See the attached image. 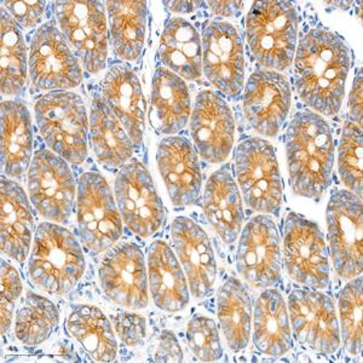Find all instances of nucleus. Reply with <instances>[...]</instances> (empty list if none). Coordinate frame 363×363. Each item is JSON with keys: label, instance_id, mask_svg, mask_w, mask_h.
I'll return each mask as SVG.
<instances>
[{"label": "nucleus", "instance_id": "1", "mask_svg": "<svg viewBox=\"0 0 363 363\" xmlns=\"http://www.w3.org/2000/svg\"><path fill=\"white\" fill-rule=\"evenodd\" d=\"M350 51L327 29H310L294 54V84L301 101L320 116H335L345 97Z\"/></svg>", "mask_w": 363, "mask_h": 363}, {"label": "nucleus", "instance_id": "2", "mask_svg": "<svg viewBox=\"0 0 363 363\" xmlns=\"http://www.w3.org/2000/svg\"><path fill=\"white\" fill-rule=\"evenodd\" d=\"M286 160L294 194L320 199L332 182L335 142L330 124L313 111L294 116L286 133Z\"/></svg>", "mask_w": 363, "mask_h": 363}, {"label": "nucleus", "instance_id": "3", "mask_svg": "<svg viewBox=\"0 0 363 363\" xmlns=\"http://www.w3.org/2000/svg\"><path fill=\"white\" fill-rule=\"evenodd\" d=\"M85 256L78 240L57 223L39 224L28 258V275L44 292L62 296L74 289L85 272Z\"/></svg>", "mask_w": 363, "mask_h": 363}, {"label": "nucleus", "instance_id": "4", "mask_svg": "<svg viewBox=\"0 0 363 363\" xmlns=\"http://www.w3.org/2000/svg\"><path fill=\"white\" fill-rule=\"evenodd\" d=\"M299 16L289 1H256L246 17V42L263 69L282 72L294 62Z\"/></svg>", "mask_w": 363, "mask_h": 363}, {"label": "nucleus", "instance_id": "5", "mask_svg": "<svg viewBox=\"0 0 363 363\" xmlns=\"http://www.w3.org/2000/svg\"><path fill=\"white\" fill-rule=\"evenodd\" d=\"M38 128L51 152L79 165L87 157L89 118L83 99L70 91H55L34 104Z\"/></svg>", "mask_w": 363, "mask_h": 363}, {"label": "nucleus", "instance_id": "6", "mask_svg": "<svg viewBox=\"0 0 363 363\" xmlns=\"http://www.w3.org/2000/svg\"><path fill=\"white\" fill-rule=\"evenodd\" d=\"M235 174L244 201L260 215H277L282 203V179L275 149L268 140L251 137L235 152Z\"/></svg>", "mask_w": 363, "mask_h": 363}, {"label": "nucleus", "instance_id": "7", "mask_svg": "<svg viewBox=\"0 0 363 363\" xmlns=\"http://www.w3.org/2000/svg\"><path fill=\"white\" fill-rule=\"evenodd\" d=\"M55 20L82 66L97 74L106 68L108 17L102 1H54Z\"/></svg>", "mask_w": 363, "mask_h": 363}, {"label": "nucleus", "instance_id": "8", "mask_svg": "<svg viewBox=\"0 0 363 363\" xmlns=\"http://www.w3.org/2000/svg\"><path fill=\"white\" fill-rule=\"evenodd\" d=\"M77 222L82 242L95 255L107 252L123 235V218L102 174L85 172L79 179Z\"/></svg>", "mask_w": 363, "mask_h": 363}, {"label": "nucleus", "instance_id": "9", "mask_svg": "<svg viewBox=\"0 0 363 363\" xmlns=\"http://www.w3.org/2000/svg\"><path fill=\"white\" fill-rule=\"evenodd\" d=\"M282 263L292 280L308 289L330 285V251L318 224L291 212L286 217Z\"/></svg>", "mask_w": 363, "mask_h": 363}, {"label": "nucleus", "instance_id": "10", "mask_svg": "<svg viewBox=\"0 0 363 363\" xmlns=\"http://www.w3.org/2000/svg\"><path fill=\"white\" fill-rule=\"evenodd\" d=\"M362 199L349 190L335 191L327 206L330 258L338 277L350 281L362 274Z\"/></svg>", "mask_w": 363, "mask_h": 363}, {"label": "nucleus", "instance_id": "11", "mask_svg": "<svg viewBox=\"0 0 363 363\" xmlns=\"http://www.w3.org/2000/svg\"><path fill=\"white\" fill-rule=\"evenodd\" d=\"M28 58L29 78L38 90H70L83 80V66L56 21L45 22L37 29Z\"/></svg>", "mask_w": 363, "mask_h": 363}, {"label": "nucleus", "instance_id": "12", "mask_svg": "<svg viewBox=\"0 0 363 363\" xmlns=\"http://www.w3.org/2000/svg\"><path fill=\"white\" fill-rule=\"evenodd\" d=\"M114 190L123 222L133 234L148 239L160 230L165 222V207L153 178L140 161L120 167Z\"/></svg>", "mask_w": 363, "mask_h": 363}, {"label": "nucleus", "instance_id": "13", "mask_svg": "<svg viewBox=\"0 0 363 363\" xmlns=\"http://www.w3.org/2000/svg\"><path fill=\"white\" fill-rule=\"evenodd\" d=\"M29 200L43 218L65 223L74 206L78 186L69 165L49 149L34 154L28 169Z\"/></svg>", "mask_w": 363, "mask_h": 363}, {"label": "nucleus", "instance_id": "14", "mask_svg": "<svg viewBox=\"0 0 363 363\" xmlns=\"http://www.w3.org/2000/svg\"><path fill=\"white\" fill-rule=\"evenodd\" d=\"M236 269L248 285L270 289L281 280L282 253L277 224L268 215L250 219L241 230Z\"/></svg>", "mask_w": 363, "mask_h": 363}, {"label": "nucleus", "instance_id": "15", "mask_svg": "<svg viewBox=\"0 0 363 363\" xmlns=\"http://www.w3.org/2000/svg\"><path fill=\"white\" fill-rule=\"evenodd\" d=\"M291 330L310 350L332 355L342 342L333 301L318 289H294L289 297Z\"/></svg>", "mask_w": 363, "mask_h": 363}, {"label": "nucleus", "instance_id": "16", "mask_svg": "<svg viewBox=\"0 0 363 363\" xmlns=\"http://www.w3.org/2000/svg\"><path fill=\"white\" fill-rule=\"evenodd\" d=\"M203 74L224 95L236 96L245 79L244 40L229 22L208 21L203 27Z\"/></svg>", "mask_w": 363, "mask_h": 363}, {"label": "nucleus", "instance_id": "17", "mask_svg": "<svg viewBox=\"0 0 363 363\" xmlns=\"http://www.w3.org/2000/svg\"><path fill=\"white\" fill-rule=\"evenodd\" d=\"M99 284L111 301L128 309L148 306V268L145 255L135 242L109 248L99 265Z\"/></svg>", "mask_w": 363, "mask_h": 363}, {"label": "nucleus", "instance_id": "18", "mask_svg": "<svg viewBox=\"0 0 363 363\" xmlns=\"http://www.w3.org/2000/svg\"><path fill=\"white\" fill-rule=\"evenodd\" d=\"M189 124L195 149L203 160L210 164L227 160L234 145L235 123L219 94L212 90L199 92Z\"/></svg>", "mask_w": 363, "mask_h": 363}, {"label": "nucleus", "instance_id": "19", "mask_svg": "<svg viewBox=\"0 0 363 363\" xmlns=\"http://www.w3.org/2000/svg\"><path fill=\"white\" fill-rule=\"evenodd\" d=\"M242 104L246 120L257 133L277 136L291 109L289 79L280 72L257 70L246 83Z\"/></svg>", "mask_w": 363, "mask_h": 363}, {"label": "nucleus", "instance_id": "20", "mask_svg": "<svg viewBox=\"0 0 363 363\" xmlns=\"http://www.w3.org/2000/svg\"><path fill=\"white\" fill-rule=\"evenodd\" d=\"M171 239L193 297L200 299L210 296L217 277V264L206 231L193 219L178 217L171 227Z\"/></svg>", "mask_w": 363, "mask_h": 363}, {"label": "nucleus", "instance_id": "21", "mask_svg": "<svg viewBox=\"0 0 363 363\" xmlns=\"http://www.w3.org/2000/svg\"><path fill=\"white\" fill-rule=\"evenodd\" d=\"M157 167L169 200L176 206L196 201L203 186L198 154L184 137L169 136L157 145Z\"/></svg>", "mask_w": 363, "mask_h": 363}, {"label": "nucleus", "instance_id": "22", "mask_svg": "<svg viewBox=\"0 0 363 363\" xmlns=\"http://www.w3.org/2000/svg\"><path fill=\"white\" fill-rule=\"evenodd\" d=\"M102 97L133 143L140 145L145 133L147 102L135 70L125 63L111 67L102 82Z\"/></svg>", "mask_w": 363, "mask_h": 363}, {"label": "nucleus", "instance_id": "23", "mask_svg": "<svg viewBox=\"0 0 363 363\" xmlns=\"http://www.w3.org/2000/svg\"><path fill=\"white\" fill-rule=\"evenodd\" d=\"M30 200L17 182L3 176L0 191V233L1 252L22 263L33 241L34 220Z\"/></svg>", "mask_w": 363, "mask_h": 363}, {"label": "nucleus", "instance_id": "24", "mask_svg": "<svg viewBox=\"0 0 363 363\" xmlns=\"http://www.w3.org/2000/svg\"><path fill=\"white\" fill-rule=\"evenodd\" d=\"M149 291L159 309L177 313L189 303V284L174 250L157 240L148 250Z\"/></svg>", "mask_w": 363, "mask_h": 363}, {"label": "nucleus", "instance_id": "25", "mask_svg": "<svg viewBox=\"0 0 363 363\" xmlns=\"http://www.w3.org/2000/svg\"><path fill=\"white\" fill-rule=\"evenodd\" d=\"M203 213L216 234L225 244L238 240L244 223L242 198L228 166L211 174L203 199Z\"/></svg>", "mask_w": 363, "mask_h": 363}, {"label": "nucleus", "instance_id": "26", "mask_svg": "<svg viewBox=\"0 0 363 363\" xmlns=\"http://www.w3.org/2000/svg\"><path fill=\"white\" fill-rule=\"evenodd\" d=\"M191 114L189 89L184 79L159 67L154 73L149 120L160 135H174L184 128Z\"/></svg>", "mask_w": 363, "mask_h": 363}, {"label": "nucleus", "instance_id": "27", "mask_svg": "<svg viewBox=\"0 0 363 363\" xmlns=\"http://www.w3.org/2000/svg\"><path fill=\"white\" fill-rule=\"evenodd\" d=\"M253 342L274 359L285 356L294 347L289 309L279 289H267L257 298L252 316Z\"/></svg>", "mask_w": 363, "mask_h": 363}, {"label": "nucleus", "instance_id": "28", "mask_svg": "<svg viewBox=\"0 0 363 363\" xmlns=\"http://www.w3.org/2000/svg\"><path fill=\"white\" fill-rule=\"evenodd\" d=\"M33 131L28 108L21 101L1 104V167L6 177L21 179L33 160Z\"/></svg>", "mask_w": 363, "mask_h": 363}, {"label": "nucleus", "instance_id": "29", "mask_svg": "<svg viewBox=\"0 0 363 363\" xmlns=\"http://www.w3.org/2000/svg\"><path fill=\"white\" fill-rule=\"evenodd\" d=\"M89 130L94 153L102 165L119 169L133 157L135 143L102 95L94 96L91 102Z\"/></svg>", "mask_w": 363, "mask_h": 363}, {"label": "nucleus", "instance_id": "30", "mask_svg": "<svg viewBox=\"0 0 363 363\" xmlns=\"http://www.w3.org/2000/svg\"><path fill=\"white\" fill-rule=\"evenodd\" d=\"M159 56L167 69L186 80H196L203 75V44L194 26L183 17L166 22Z\"/></svg>", "mask_w": 363, "mask_h": 363}, {"label": "nucleus", "instance_id": "31", "mask_svg": "<svg viewBox=\"0 0 363 363\" xmlns=\"http://www.w3.org/2000/svg\"><path fill=\"white\" fill-rule=\"evenodd\" d=\"M113 49L125 61H136L145 48L148 9L145 1H107Z\"/></svg>", "mask_w": 363, "mask_h": 363}, {"label": "nucleus", "instance_id": "32", "mask_svg": "<svg viewBox=\"0 0 363 363\" xmlns=\"http://www.w3.org/2000/svg\"><path fill=\"white\" fill-rule=\"evenodd\" d=\"M217 314L228 347L235 352L244 350L251 338L253 306L247 289L235 277L219 289Z\"/></svg>", "mask_w": 363, "mask_h": 363}, {"label": "nucleus", "instance_id": "33", "mask_svg": "<svg viewBox=\"0 0 363 363\" xmlns=\"http://www.w3.org/2000/svg\"><path fill=\"white\" fill-rule=\"evenodd\" d=\"M72 337L87 354L99 362H113L118 355V344L112 325L97 306H75L67 321Z\"/></svg>", "mask_w": 363, "mask_h": 363}, {"label": "nucleus", "instance_id": "34", "mask_svg": "<svg viewBox=\"0 0 363 363\" xmlns=\"http://www.w3.org/2000/svg\"><path fill=\"white\" fill-rule=\"evenodd\" d=\"M27 45L20 26L1 8L0 65L1 94L15 96L21 92L29 75Z\"/></svg>", "mask_w": 363, "mask_h": 363}, {"label": "nucleus", "instance_id": "35", "mask_svg": "<svg viewBox=\"0 0 363 363\" xmlns=\"http://www.w3.org/2000/svg\"><path fill=\"white\" fill-rule=\"evenodd\" d=\"M58 320V310L52 301L28 292L17 311L15 335L27 347L40 345L57 328Z\"/></svg>", "mask_w": 363, "mask_h": 363}, {"label": "nucleus", "instance_id": "36", "mask_svg": "<svg viewBox=\"0 0 363 363\" xmlns=\"http://www.w3.org/2000/svg\"><path fill=\"white\" fill-rule=\"evenodd\" d=\"M362 277L349 281L339 294L340 338L349 355H361L363 345Z\"/></svg>", "mask_w": 363, "mask_h": 363}, {"label": "nucleus", "instance_id": "37", "mask_svg": "<svg viewBox=\"0 0 363 363\" xmlns=\"http://www.w3.org/2000/svg\"><path fill=\"white\" fill-rule=\"evenodd\" d=\"M362 126L347 121L338 147V172L349 191L362 196Z\"/></svg>", "mask_w": 363, "mask_h": 363}, {"label": "nucleus", "instance_id": "38", "mask_svg": "<svg viewBox=\"0 0 363 363\" xmlns=\"http://www.w3.org/2000/svg\"><path fill=\"white\" fill-rule=\"evenodd\" d=\"M186 340L190 350L203 362H213L223 356L218 327L212 318L198 315L188 322Z\"/></svg>", "mask_w": 363, "mask_h": 363}, {"label": "nucleus", "instance_id": "39", "mask_svg": "<svg viewBox=\"0 0 363 363\" xmlns=\"http://www.w3.org/2000/svg\"><path fill=\"white\" fill-rule=\"evenodd\" d=\"M21 294L22 282L20 274L15 267L8 263L6 260L1 259V335L6 333V330L11 326L13 309Z\"/></svg>", "mask_w": 363, "mask_h": 363}, {"label": "nucleus", "instance_id": "40", "mask_svg": "<svg viewBox=\"0 0 363 363\" xmlns=\"http://www.w3.org/2000/svg\"><path fill=\"white\" fill-rule=\"evenodd\" d=\"M3 9L13 17L20 28H33L42 22L45 13L46 1L28 0H3Z\"/></svg>", "mask_w": 363, "mask_h": 363}, {"label": "nucleus", "instance_id": "41", "mask_svg": "<svg viewBox=\"0 0 363 363\" xmlns=\"http://www.w3.org/2000/svg\"><path fill=\"white\" fill-rule=\"evenodd\" d=\"M114 323L120 338L128 345L137 347L145 339V321L142 316L133 314L118 315Z\"/></svg>", "mask_w": 363, "mask_h": 363}, {"label": "nucleus", "instance_id": "42", "mask_svg": "<svg viewBox=\"0 0 363 363\" xmlns=\"http://www.w3.org/2000/svg\"><path fill=\"white\" fill-rule=\"evenodd\" d=\"M157 362H182L183 361V351L179 347L176 335L171 330H164L161 333L157 352H155Z\"/></svg>", "mask_w": 363, "mask_h": 363}, {"label": "nucleus", "instance_id": "43", "mask_svg": "<svg viewBox=\"0 0 363 363\" xmlns=\"http://www.w3.org/2000/svg\"><path fill=\"white\" fill-rule=\"evenodd\" d=\"M349 113L352 123L362 126L363 101H362V73L361 70L356 75L350 95H349Z\"/></svg>", "mask_w": 363, "mask_h": 363}, {"label": "nucleus", "instance_id": "44", "mask_svg": "<svg viewBox=\"0 0 363 363\" xmlns=\"http://www.w3.org/2000/svg\"><path fill=\"white\" fill-rule=\"evenodd\" d=\"M212 13L217 16L234 17L242 10L244 3L241 1H210L208 3Z\"/></svg>", "mask_w": 363, "mask_h": 363}, {"label": "nucleus", "instance_id": "45", "mask_svg": "<svg viewBox=\"0 0 363 363\" xmlns=\"http://www.w3.org/2000/svg\"><path fill=\"white\" fill-rule=\"evenodd\" d=\"M171 11L178 13H189L195 11L198 6L203 4L200 1H165Z\"/></svg>", "mask_w": 363, "mask_h": 363}]
</instances>
